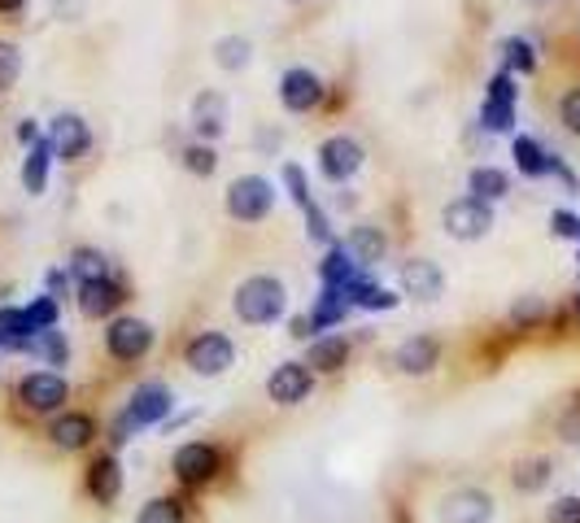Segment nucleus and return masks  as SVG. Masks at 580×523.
I'll return each mask as SVG.
<instances>
[{
  "label": "nucleus",
  "mask_w": 580,
  "mask_h": 523,
  "mask_svg": "<svg viewBox=\"0 0 580 523\" xmlns=\"http://www.w3.org/2000/svg\"><path fill=\"white\" fill-rule=\"evenodd\" d=\"M284 284L276 280V275H249L240 289H236V297H231V310H236V318L240 323H249V327H267V323H276L280 314H284Z\"/></svg>",
  "instance_id": "f257e3e1"
},
{
  "label": "nucleus",
  "mask_w": 580,
  "mask_h": 523,
  "mask_svg": "<svg viewBox=\"0 0 580 523\" xmlns=\"http://www.w3.org/2000/svg\"><path fill=\"white\" fill-rule=\"evenodd\" d=\"M271 206H276V184L271 179H262V175L231 179V188H227V215L236 223H262L271 215Z\"/></svg>",
  "instance_id": "f03ea898"
},
{
  "label": "nucleus",
  "mask_w": 580,
  "mask_h": 523,
  "mask_svg": "<svg viewBox=\"0 0 580 523\" xmlns=\"http://www.w3.org/2000/svg\"><path fill=\"white\" fill-rule=\"evenodd\" d=\"M18 401L31 415H53V410H62L71 401V384L58 372H31L18 379Z\"/></svg>",
  "instance_id": "7ed1b4c3"
},
{
  "label": "nucleus",
  "mask_w": 580,
  "mask_h": 523,
  "mask_svg": "<svg viewBox=\"0 0 580 523\" xmlns=\"http://www.w3.org/2000/svg\"><path fill=\"white\" fill-rule=\"evenodd\" d=\"M105 349H110L114 363H141L153 349V327L136 314H118L105 327Z\"/></svg>",
  "instance_id": "20e7f679"
},
{
  "label": "nucleus",
  "mask_w": 580,
  "mask_h": 523,
  "mask_svg": "<svg viewBox=\"0 0 580 523\" xmlns=\"http://www.w3.org/2000/svg\"><path fill=\"white\" fill-rule=\"evenodd\" d=\"M184 363H188V372L215 379V375H222L236 363V345H231L222 332H197V336L184 345Z\"/></svg>",
  "instance_id": "39448f33"
},
{
  "label": "nucleus",
  "mask_w": 580,
  "mask_h": 523,
  "mask_svg": "<svg viewBox=\"0 0 580 523\" xmlns=\"http://www.w3.org/2000/svg\"><path fill=\"white\" fill-rule=\"evenodd\" d=\"M175 480L179 484H188V489H201V484H210L218 471H222V453L218 446L210 441H188V446L175 449Z\"/></svg>",
  "instance_id": "423d86ee"
},
{
  "label": "nucleus",
  "mask_w": 580,
  "mask_h": 523,
  "mask_svg": "<svg viewBox=\"0 0 580 523\" xmlns=\"http://www.w3.org/2000/svg\"><path fill=\"white\" fill-rule=\"evenodd\" d=\"M441 223H445V231H449L454 240H485L489 227H494V206H485V201H476V197H458V201L445 206Z\"/></svg>",
  "instance_id": "0eeeda50"
},
{
  "label": "nucleus",
  "mask_w": 580,
  "mask_h": 523,
  "mask_svg": "<svg viewBox=\"0 0 580 523\" xmlns=\"http://www.w3.org/2000/svg\"><path fill=\"white\" fill-rule=\"evenodd\" d=\"M170 410H175V397H170L166 384H141V388L132 393L127 410H123V423H127L132 432H136V428H153V423H162Z\"/></svg>",
  "instance_id": "6e6552de"
},
{
  "label": "nucleus",
  "mask_w": 580,
  "mask_h": 523,
  "mask_svg": "<svg viewBox=\"0 0 580 523\" xmlns=\"http://www.w3.org/2000/svg\"><path fill=\"white\" fill-rule=\"evenodd\" d=\"M494 511L498 506H494V498L485 489H454L436 506L441 523H494Z\"/></svg>",
  "instance_id": "1a4fd4ad"
},
{
  "label": "nucleus",
  "mask_w": 580,
  "mask_h": 523,
  "mask_svg": "<svg viewBox=\"0 0 580 523\" xmlns=\"http://www.w3.org/2000/svg\"><path fill=\"white\" fill-rule=\"evenodd\" d=\"M310 393H314V372L305 363H280L267 375V397L276 406H301Z\"/></svg>",
  "instance_id": "9d476101"
},
{
  "label": "nucleus",
  "mask_w": 580,
  "mask_h": 523,
  "mask_svg": "<svg viewBox=\"0 0 580 523\" xmlns=\"http://www.w3.org/2000/svg\"><path fill=\"white\" fill-rule=\"evenodd\" d=\"M359 166H363V145H359V140H350V136H332V140L319 145V170H323V179L345 184V179L359 175Z\"/></svg>",
  "instance_id": "9b49d317"
},
{
  "label": "nucleus",
  "mask_w": 580,
  "mask_h": 523,
  "mask_svg": "<svg viewBox=\"0 0 580 523\" xmlns=\"http://www.w3.org/2000/svg\"><path fill=\"white\" fill-rule=\"evenodd\" d=\"M49 145H53V157L74 161V157H83V153H87V145H92V132H87V123H83L79 114H58V118L49 123Z\"/></svg>",
  "instance_id": "f8f14e48"
},
{
  "label": "nucleus",
  "mask_w": 580,
  "mask_h": 523,
  "mask_svg": "<svg viewBox=\"0 0 580 523\" xmlns=\"http://www.w3.org/2000/svg\"><path fill=\"white\" fill-rule=\"evenodd\" d=\"M280 101H284V109H292V114H305V109H314V105L323 101V83H319L314 71L292 66V71H284V79H280Z\"/></svg>",
  "instance_id": "ddd939ff"
},
{
  "label": "nucleus",
  "mask_w": 580,
  "mask_h": 523,
  "mask_svg": "<svg viewBox=\"0 0 580 523\" xmlns=\"http://www.w3.org/2000/svg\"><path fill=\"white\" fill-rule=\"evenodd\" d=\"M441 363V341L436 336H406L393 354V367L402 375H433Z\"/></svg>",
  "instance_id": "4468645a"
},
{
  "label": "nucleus",
  "mask_w": 580,
  "mask_h": 523,
  "mask_svg": "<svg viewBox=\"0 0 580 523\" xmlns=\"http://www.w3.org/2000/svg\"><path fill=\"white\" fill-rule=\"evenodd\" d=\"M87 493H92L96 506H114L123 498V467H118L114 453L92 458V467H87Z\"/></svg>",
  "instance_id": "2eb2a0df"
},
{
  "label": "nucleus",
  "mask_w": 580,
  "mask_h": 523,
  "mask_svg": "<svg viewBox=\"0 0 580 523\" xmlns=\"http://www.w3.org/2000/svg\"><path fill=\"white\" fill-rule=\"evenodd\" d=\"M49 441H53L58 449H66V453H79V449H87L92 441H96V419L83 415V410H66V415L53 419Z\"/></svg>",
  "instance_id": "dca6fc26"
},
{
  "label": "nucleus",
  "mask_w": 580,
  "mask_h": 523,
  "mask_svg": "<svg viewBox=\"0 0 580 523\" xmlns=\"http://www.w3.org/2000/svg\"><path fill=\"white\" fill-rule=\"evenodd\" d=\"M402 289H406V297H415V301H436L441 297V289H445V275H441L436 262L415 258V262L402 266Z\"/></svg>",
  "instance_id": "f3484780"
},
{
  "label": "nucleus",
  "mask_w": 580,
  "mask_h": 523,
  "mask_svg": "<svg viewBox=\"0 0 580 523\" xmlns=\"http://www.w3.org/2000/svg\"><path fill=\"white\" fill-rule=\"evenodd\" d=\"M193 132H197V140H206V145L227 132V101H222L218 92H201V96L193 101Z\"/></svg>",
  "instance_id": "a211bd4d"
},
{
  "label": "nucleus",
  "mask_w": 580,
  "mask_h": 523,
  "mask_svg": "<svg viewBox=\"0 0 580 523\" xmlns=\"http://www.w3.org/2000/svg\"><path fill=\"white\" fill-rule=\"evenodd\" d=\"M123 301H127V293H123V284H118V280L79 284V310H83L87 318H105V314H114Z\"/></svg>",
  "instance_id": "6ab92c4d"
},
{
  "label": "nucleus",
  "mask_w": 580,
  "mask_h": 523,
  "mask_svg": "<svg viewBox=\"0 0 580 523\" xmlns=\"http://www.w3.org/2000/svg\"><path fill=\"white\" fill-rule=\"evenodd\" d=\"M350 363V341L345 336H314L310 341V349H305V367L310 372H323V375H332V372H341Z\"/></svg>",
  "instance_id": "aec40b11"
},
{
  "label": "nucleus",
  "mask_w": 580,
  "mask_h": 523,
  "mask_svg": "<svg viewBox=\"0 0 580 523\" xmlns=\"http://www.w3.org/2000/svg\"><path fill=\"white\" fill-rule=\"evenodd\" d=\"M359 271H363V266L350 258V249H345L341 240H336V244L328 249V258L319 262V280H323V289H350L354 280H363Z\"/></svg>",
  "instance_id": "412c9836"
},
{
  "label": "nucleus",
  "mask_w": 580,
  "mask_h": 523,
  "mask_svg": "<svg viewBox=\"0 0 580 523\" xmlns=\"http://www.w3.org/2000/svg\"><path fill=\"white\" fill-rule=\"evenodd\" d=\"M341 244L350 249V258H354L359 266H375V262L389 253V240H384V231H380V227H354Z\"/></svg>",
  "instance_id": "4be33fe9"
},
{
  "label": "nucleus",
  "mask_w": 580,
  "mask_h": 523,
  "mask_svg": "<svg viewBox=\"0 0 580 523\" xmlns=\"http://www.w3.org/2000/svg\"><path fill=\"white\" fill-rule=\"evenodd\" d=\"M350 310H354V305H350V297H345V289H323L319 301H314V310H310V327L328 336V327L345 323Z\"/></svg>",
  "instance_id": "5701e85b"
},
{
  "label": "nucleus",
  "mask_w": 580,
  "mask_h": 523,
  "mask_svg": "<svg viewBox=\"0 0 580 523\" xmlns=\"http://www.w3.org/2000/svg\"><path fill=\"white\" fill-rule=\"evenodd\" d=\"M467 192H472L476 201H485V206L503 201V197L510 192L507 170H498V166H476V170L467 175Z\"/></svg>",
  "instance_id": "b1692460"
},
{
  "label": "nucleus",
  "mask_w": 580,
  "mask_h": 523,
  "mask_svg": "<svg viewBox=\"0 0 580 523\" xmlns=\"http://www.w3.org/2000/svg\"><path fill=\"white\" fill-rule=\"evenodd\" d=\"M22 354L40 358L44 367H66V363H71V341H66V332H58V327H53V332H40V336H31Z\"/></svg>",
  "instance_id": "393cba45"
},
{
  "label": "nucleus",
  "mask_w": 580,
  "mask_h": 523,
  "mask_svg": "<svg viewBox=\"0 0 580 523\" xmlns=\"http://www.w3.org/2000/svg\"><path fill=\"white\" fill-rule=\"evenodd\" d=\"M510 157H515L519 175H528V179H546V175H550V157H555V153H546L537 140H532V136H515Z\"/></svg>",
  "instance_id": "a878e982"
},
{
  "label": "nucleus",
  "mask_w": 580,
  "mask_h": 523,
  "mask_svg": "<svg viewBox=\"0 0 580 523\" xmlns=\"http://www.w3.org/2000/svg\"><path fill=\"white\" fill-rule=\"evenodd\" d=\"M49 161H53V145H49V136H44L40 145H31L27 161H22V188H27L31 197H40V192L49 188Z\"/></svg>",
  "instance_id": "bb28decb"
},
{
  "label": "nucleus",
  "mask_w": 580,
  "mask_h": 523,
  "mask_svg": "<svg viewBox=\"0 0 580 523\" xmlns=\"http://www.w3.org/2000/svg\"><path fill=\"white\" fill-rule=\"evenodd\" d=\"M66 271H71V280H79V284H96V280H110V258L101 249L79 244L71 253V262H66Z\"/></svg>",
  "instance_id": "cd10ccee"
},
{
  "label": "nucleus",
  "mask_w": 580,
  "mask_h": 523,
  "mask_svg": "<svg viewBox=\"0 0 580 523\" xmlns=\"http://www.w3.org/2000/svg\"><path fill=\"white\" fill-rule=\"evenodd\" d=\"M550 475H555V462L550 458H524V462H515V471H510V484L519 489V493H541L546 484H550Z\"/></svg>",
  "instance_id": "c85d7f7f"
},
{
  "label": "nucleus",
  "mask_w": 580,
  "mask_h": 523,
  "mask_svg": "<svg viewBox=\"0 0 580 523\" xmlns=\"http://www.w3.org/2000/svg\"><path fill=\"white\" fill-rule=\"evenodd\" d=\"M345 297H350V305H359V310H393L397 305V293H389L384 284H371V280H354L345 289Z\"/></svg>",
  "instance_id": "c756f323"
},
{
  "label": "nucleus",
  "mask_w": 580,
  "mask_h": 523,
  "mask_svg": "<svg viewBox=\"0 0 580 523\" xmlns=\"http://www.w3.org/2000/svg\"><path fill=\"white\" fill-rule=\"evenodd\" d=\"M249 57H253V44H249L245 35H222L215 44V62L222 71H245Z\"/></svg>",
  "instance_id": "7c9ffc66"
},
{
  "label": "nucleus",
  "mask_w": 580,
  "mask_h": 523,
  "mask_svg": "<svg viewBox=\"0 0 580 523\" xmlns=\"http://www.w3.org/2000/svg\"><path fill=\"white\" fill-rule=\"evenodd\" d=\"M136 523H188V511H184L179 498H153L141 506Z\"/></svg>",
  "instance_id": "2f4dec72"
},
{
  "label": "nucleus",
  "mask_w": 580,
  "mask_h": 523,
  "mask_svg": "<svg viewBox=\"0 0 580 523\" xmlns=\"http://www.w3.org/2000/svg\"><path fill=\"white\" fill-rule=\"evenodd\" d=\"M503 62H507V71H519V75H532V71H537V53H532V44L519 40V35L503 40Z\"/></svg>",
  "instance_id": "473e14b6"
},
{
  "label": "nucleus",
  "mask_w": 580,
  "mask_h": 523,
  "mask_svg": "<svg viewBox=\"0 0 580 523\" xmlns=\"http://www.w3.org/2000/svg\"><path fill=\"white\" fill-rule=\"evenodd\" d=\"M22 314H27L31 336H40V332H53V327H58V301L53 297H35L31 305H22Z\"/></svg>",
  "instance_id": "72a5a7b5"
},
{
  "label": "nucleus",
  "mask_w": 580,
  "mask_h": 523,
  "mask_svg": "<svg viewBox=\"0 0 580 523\" xmlns=\"http://www.w3.org/2000/svg\"><path fill=\"white\" fill-rule=\"evenodd\" d=\"M480 123H485L489 132H510V127H515V105H507V101H489V96H485Z\"/></svg>",
  "instance_id": "f704fd0d"
},
{
  "label": "nucleus",
  "mask_w": 580,
  "mask_h": 523,
  "mask_svg": "<svg viewBox=\"0 0 580 523\" xmlns=\"http://www.w3.org/2000/svg\"><path fill=\"white\" fill-rule=\"evenodd\" d=\"M184 166L193 170V175H215L218 170V153L206 145V140H197V145H188L184 149Z\"/></svg>",
  "instance_id": "c9c22d12"
},
{
  "label": "nucleus",
  "mask_w": 580,
  "mask_h": 523,
  "mask_svg": "<svg viewBox=\"0 0 580 523\" xmlns=\"http://www.w3.org/2000/svg\"><path fill=\"white\" fill-rule=\"evenodd\" d=\"M18 75H22V53H18V44L0 40V92H9Z\"/></svg>",
  "instance_id": "e433bc0d"
},
{
  "label": "nucleus",
  "mask_w": 580,
  "mask_h": 523,
  "mask_svg": "<svg viewBox=\"0 0 580 523\" xmlns=\"http://www.w3.org/2000/svg\"><path fill=\"white\" fill-rule=\"evenodd\" d=\"M284 184H289V192H292V201H297V210H305L314 197H310V184H305V170L301 166H284Z\"/></svg>",
  "instance_id": "4c0bfd02"
},
{
  "label": "nucleus",
  "mask_w": 580,
  "mask_h": 523,
  "mask_svg": "<svg viewBox=\"0 0 580 523\" xmlns=\"http://www.w3.org/2000/svg\"><path fill=\"white\" fill-rule=\"evenodd\" d=\"M546 523H580V498H555L546 511Z\"/></svg>",
  "instance_id": "58836bf2"
},
{
  "label": "nucleus",
  "mask_w": 580,
  "mask_h": 523,
  "mask_svg": "<svg viewBox=\"0 0 580 523\" xmlns=\"http://www.w3.org/2000/svg\"><path fill=\"white\" fill-rule=\"evenodd\" d=\"M546 314V305L537 297H519L515 301V310H510V323H519V327H528V323H537Z\"/></svg>",
  "instance_id": "ea45409f"
},
{
  "label": "nucleus",
  "mask_w": 580,
  "mask_h": 523,
  "mask_svg": "<svg viewBox=\"0 0 580 523\" xmlns=\"http://www.w3.org/2000/svg\"><path fill=\"white\" fill-rule=\"evenodd\" d=\"M550 231H555L559 240H577V236H580V219L572 215V210H555V215H550Z\"/></svg>",
  "instance_id": "a19ab883"
},
{
  "label": "nucleus",
  "mask_w": 580,
  "mask_h": 523,
  "mask_svg": "<svg viewBox=\"0 0 580 523\" xmlns=\"http://www.w3.org/2000/svg\"><path fill=\"white\" fill-rule=\"evenodd\" d=\"M515 79H510V71H498V75L489 79V101H507V105H515Z\"/></svg>",
  "instance_id": "79ce46f5"
},
{
  "label": "nucleus",
  "mask_w": 580,
  "mask_h": 523,
  "mask_svg": "<svg viewBox=\"0 0 580 523\" xmlns=\"http://www.w3.org/2000/svg\"><path fill=\"white\" fill-rule=\"evenodd\" d=\"M559 114H563V127L580 136V87H572V92L563 96V109H559Z\"/></svg>",
  "instance_id": "37998d69"
},
{
  "label": "nucleus",
  "mask_w": 580,
  "mask_h": 523,
  "mask_svg": "<svg viewBox=\"0 0 580 523\" xmlns=\"http://www.w3.org/2000/svg\"><path fill=\"white\" fill-rule=\"evenodd\" d=\"M550 175H555V179H559L568 192H577V188H580V179L572 175V166H568L563 157H550Z\"/></svg>",
  "instance_id": "c03bdc74"
},
{
  "label": "nucleus",
  "mask_w": 580,
  "mask_h": 523,
  "mask_svg": "<svg viewBox=\"0 0 580 523\" xmlns=\"http://www.w3.org/2000/svg\"><path fill=\"white\" fill-rule=\"evenodd\" d=\"M563 441H580V401L563 415Z\"/></svg>",
  "instance_id": "a18cd8bd"
},
{
  "label": "nucleus",
  "mask_w": 580,
  "mask_h": 523,
  "mask_svg": "<svg viewBox=\"0 0 580 523\" xmlns=\"http://www.w3.org/2000/svg\"><path fill=\"white\" fill-rule=\"evenodd\" d=\"M49 289H53V293H49L53 301L62 297V293H71V271H53V275H49Z\"/></svg>",
  "instance_id": "49530a36"
},
{
  "label": "nucleus",
  "mask_w": 580,
  "mask_h": 523,
  "mask_svg": "<svg viewBox=\"0 0 580 523\" xmlns=\"http://www.w3.org/2000/svg\"><path fill=\"white\" fill-rule=\"evenodd\" d=\"M18 140H22V145H27V149H31V145H40V140H44V136H40V127H35V118H27V123H22V127H18Z\"/></svg>",
  "instance_id": "de8ad7c7"
},
{
  "label": "nucleus",
  "mask_w": 580,
  "mask_h": 523,
  "mask_svg": "<svg viewBox=\"0 0 580 523\" xmlns=\"http://www.w3.org/2000/svg\"><path fill=\"white\" fill-rule=\"evenodd\" d=\"M310 332H314V327H310V314H297V318H292V336H297V341H310Z\"/></svg>",
  "instance_id": "09e8293b"
},
{
  "label": "nucleus",
  "mask_w": 580,
  "mask_h": 523,
  "mask_svg": "<svg viewBox=\"0 0 580 523\" xmlns=\"http://www.w3.org/2000/svg\"><path fill=\"white\" fill-rule=\"evenodd\" d=\"M27 0H0V13H18Z\"/></svg>",
  "instance_id": "8fccbe9b"
},
{
  "label": "nucleus",
  "mask_w": 580,
  "mask_h": 523,
  "mask_svg": "<svg viewBox=\"0 0 580 523\" xmlns=\"http://www.w3.org/2000/svg\"><path fill=\"white\" fill-rule=\"evenodd\" d=\"M577 310H580V297H577Z\"/></svg>",
  "instance_id": "3c124183"
},
{
  "label": "nucleus",
  "mask_w": 580,
  "mask_h": 523,
  "mask_svg": "<svg viewBox=\"0 0 580 523\" xmlns=\"http://www.w3.org/2000/svg\"><path fill=\"white\" fill-rule=\"evenodd\" d=\"M292 4H301V0H292Z\"/></svg>",
  "instance_id": "603ef678"
},
{
  "label": "nucleus",
  "mask_w": 580,
  "mask_h": 523,
  "mask_svg": "<svg viewBox=\"0 0 580 523\" xmlns=\"http://www.w3.org/2000/svg\"><path fill=\"white\" fill-rule=\"evenodd\" d=\"M577 240H580V236H577Z\"/></svg>",
  "instance_id": "864d4df0"
}]
</instances>
